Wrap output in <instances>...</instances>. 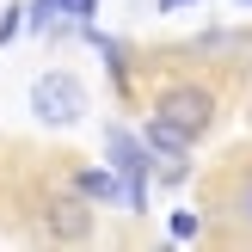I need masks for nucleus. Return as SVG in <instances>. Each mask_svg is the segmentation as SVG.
<instances>
[{"label": "nucleus", "mask_w": 252, "mask_h": 252, "mask_svg": "<svg viewBox=\"0 0 252 252\" xmlns=\"http://www.w3.org/2000/svg\"><path fill=\"white\" fill-rule=\"evenodd\" d=\"M172 240H197V216L179 209V216H172Z\"/></svg>", "instance_id": "obj_7"}, {"label": "nucleus", "mask_w": 252, "mask_h": 252, "mask_svg": "<svg viewBox=\"0 0 252 252\" xmlns=\"http://www.w3.org/2000/svg\"><path fill=\"white\" fill-rule=\"evenodd\" d=\"M179 6H197V0H160V12H179Z\"/></svg>", "instance_id": "obj_9"}, {"label": "nucleus", "mask_w": 252, "mask_h": 252, "mask_svg": "<svg viewBox=\"0 0 252 252\" xmlns=\"http://www.w3.org/2000/svg\"><path fill=\"white\" fill-rule=\"evenodd\" d=\"M154 117H166L172 129H185L197 142V135L216 123V93H209V86H166L160 105H154Z\"/></svg>", "instance_id": "obj_1"}, {"label": "nucleus", "mask_w": 252, "mask_h": 252, "mask_svg": "<svg viewBox=\"0 0 252 252\" xmlns=\"http://www.w3.org/2000/svg\"><path fill=\"white\" fill-rule=\"evenodd\" d=\"M74 191H80V197H98V203H123L117 172H80V179H74Z\"/></svg>", "instance_id": "obj_5"}, {"label": "nucleus", "mask_w": 252, "mask_h": 252, "mask_svg": "<svg viewBox=\"0 0 252 252\" xmlns=\"http://www.w3.org/2000/svg\"><path fill=\"white\" fill-rule=\"evenodd\" d=\"M43 228L56 234V240H93V216H86L80 197H62V203L43 209Z\"/></svg>", "instance_id": "obj_3"}, {"label": "nucleus", "mask_w": 252, "mask_h": 252, "mask_svg": "<svg viewBox=\"0 0 252 252\" xmlns=\"http://www.w3.org/2000/svg\"><path fill=\"white\" fill-rule=\"evenodd\" d=\"M19 19H25V6H12V12H0V43H12V37H19Z\"/></svg>", "instance_id": "obj_6"}, {"label": "nucleus", "mask_w": 252, "mask_h": 252, "mask_svg": "<svg viewBox=\"0 0 252 252\" xmlns=\"http://www.w3.org/2000/svg\"><path fill=\"white\" fill-rule=\"evenodd\" d=\"M234 216H240V221H252V179L234 191Z\"/></svg>", "instance_id": "obj_8"}, {"label": "nucleus", "mask_w": 252, "mask_h": 252, "mask_svg": "<svg viewBox=\"0 0 252 252\" xmlns=\"http://www.w3.org/2000/svg\"><path fill=\"white\" fill-rule=\"evenodd\" d=\"M31 111L43 123H80V111H86V86L74 80V74H43V80L31 86Z\"/></svg>", "instance_id": "obj_2"}, {"label": "nucleus", "mask_w": 252, "mask_h": 252, "mask_svg": "<svg viewBox=\"0 0 252 252\" xmlns=\"http://www.w3.org/2000/svg\"><path fill=\"white\" fill-rule=\"evenodd\" d=\"M142 142L154 148V154H166V160H179L185 148H191V135H185V129H172L166 117H154V123H148V135H142Z\"/></svg>", "instance_id": "obj_4"}]
</instances>
